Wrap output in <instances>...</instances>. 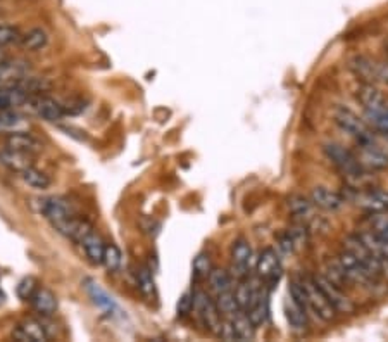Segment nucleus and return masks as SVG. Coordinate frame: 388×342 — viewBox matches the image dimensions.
Returning <instances> with one entry per match:
<instances>
[{"mask_svg":"<svg viewBox=\"0 0 388 342\" xmlns=\"http://www.w3.org/2000/svg\"><path fill=\"white\" fill-rule=\"evenodd\" d=\"M335 263L340 268V272L343 273V276L349 280L350 285H360L364 287V289H369V290L376 289V287L380 285L381 278L371 275V273L367 272V269L364 268L356 258H354V254H350L347 249H343V251H340L338 254H336Z\"/></svg>","mask_w":388,"mask_h":342,"instance_id":"1","label":"nucleus"},{"mask_svg":"<svg viewBox=\"0 0 388 342\" xmlns=\"http://www.w3.org/2000/svg\"><path fill=\"white\" fill-rule=\"evenodd\" d=\"M333 121H335V124L343 133H347L350 138H354L356 144L357 142L374 138V133L373 130H371L369 123H366L363 117H359L354 111L347 109V107H336V109L333 111Z\"/></svg>","mask_w":388,"mask_h":342,"instance_id":"2","label":"nucleus"},{"mask_svg":"<svg viewBox=\"0 0 388 342\" xmlns=\"http://www.w3.org/2000/svg\"><path fill=\"white\" fill-rule=\"evenodd\" d=\"M343 249H347L350 254H354V258H356L357 261H359L360 265H363L364 268L371 273V275L378 276V278L388 275L387 266H385L383 263H381L380 259H378L376 256H374L373 252H371L369 249H367L366 245L359 240L357 234L349 235V237L343 240Z\"/></svg>","mask_w":388,"mask_h":342,"instance_id":"3","label":"nucleus"},{"mask_svg":"<svg viewBox=\"0 0 388 342\" xmlns=\"http://www.w3.org/2000/svg\"><path fill=\"white\" fill-rule=\"evenodd\" d=\"M357 154L363 168L371 169V171H383L388 168V154L383 147L376 142V138L357 142Z\"/></svg>","mask_w":388,"mask_h":342,"instance_id":"4","label":"nucleus"},{"mask_svg":"<svg viewBox=\"0 0 388 342\" xmlns=\"http://www.w3.org/2000/svg\"><path fill=\"white\" fill-rule=\"evenodd\" d=\"M312 280H314L316 285L321 289V292L325 294V297L328 299V303L331 304L333 310H335L336 313L352 314L354 311H356V304H354V301L350 299L345 292H343V289H340L338 285H335V283H333L329 278H326L323 273L314 275L312 276Z\"/></svg>","mask_w":388,"mask_h":342,"instance_id":"5","label":"nucleus"},{"mask_svg":"<svg viewBox=\"0 0 388 342\" xmlns=\"http://www.w3.org/2000/svg\"><path fill=\"white\" fill-rule=\"evenodd\" d=\"M302 282H304L305 292H307L309 311L314 313L316 316H318L321 321H325V323H329V321L335 320L336 311L333 310L331 304L328 303V299H326L325 294L321 292V289L316 285L312 276H305V278H302Z\"/></svg>","mask_w":388,"mask_h":342,"instance_id":"6","label":"nucleus"},{"mask_svg":"<svg viewBox=\"0 0 388 342\" xmlns=\"http://www.w3.org/2000/svg\"><path fill=\"white\" fill-rule=\"evenodd\" d=\"M40 213L52 223V227L57 231L63 234L66 225L70 223V220L73 218L71 213L70 204L61 197H47V199L40 200Z\"/></svg>","mask_w":388,"mask_h":342,"instance_id":"7","label":"nucleus"},{"mask_svg":"<svg viewBox=\"0 0 388 342\" xmlns=\"http://www.w3.org/2000/svg\"><path fill=\"white\" fill-rule=\"evenodd\" d=\"M194 311L197 313L198 320L202 321L209 332H218L219 325H221L223 316L219 314L216 303L211 299L207 292L204 290H195L194 292Z\"/></svg>","mask_w":388,"mask_h":342,"instance_id":"8","label":"nucleus"},{"mask_svg":"<svg viewBox=\"0 0 388 342\" xmlns=\"http://www.w3.org/2000/svg\"><path fill=\"white\" fill-rule=\"evenodd\" d=\"M256 269L259 278H263V282L266 283L267 289H274L278 282L281 278V265H280V256L274 251L273 247H267L261 252V256L257 258Z\"/></svg>","mask_w":388,"mask_h":342,"instance_id":"9","label":"nucleus"},{"mask_svg":"<svg viewBox=\"0 0 388 342\" xmlns=\"http://www.w3.org/2000/svg\"><path fill=\"white\" fill-rule=\"evenodd\" d=\"M352 202L369 213H388V190H352Z\"/></svg>","mask_w":388,"mask_h":342,"instance_id":"10","label":"nucleus"},{"mask_svg":"<svg viewBox=\"0 0 388 342\" xmlns=\"http://www.w3.org/2000/svg\"><path fill=\"white\" fill-rule=\"evenodd\" d=\"M250 263H252V247L245 238H236L232 244V269L233 278L245 280L249 276Z\"/></svg>","mask_w":388,"mask_h":342,"instance_id":"11","label":"nucleus"},{"mask_svg":"<svg viewBox=\"0 0 388 342\" xmlns=\"http://www.w3.org/2000/svg\"><path fill=\"white\" fill-rule=\"evenodd\" d=\"M26 106L30 107L33 114H37L42 120L50 121V123H56V121H61L66 113H64V106H61L57 100L50 99V97H43V95H35L28 97L26 100Z\"/></svg>","mask_w":388,"mask_h":342,"instance_id":"12","label":"nucleus"},{"mask_svg":"<svg viewBox=\"0 0 388 342\" xmlns=\"http://www.w3.org/2000/svg\"><path fill=\"white\" fill-rule=\"evenodd\" d=\"M356 99L360 102L366 116L380 113L388 107L387 97L374 86V83H360L356 92Z\"/></svg>","mask_w":388,"mask_h":342,"instance_id":"13","label":"nucleus"},{"mask_svg":"<svg viewBox=\"0 0 388 342\" xmlns=\"http://www.w3.org/2000/svg\"><path fill=\"white\" fill-rule=\"evenodd\" d=\"M288 207H290L292 214L295 216V220L302 221L307 227H316L319 225L321 218L318 216V207L312 204L311 199L304 196H294L290 200H288Z\"/></svg>","mask_w":388,"mask_h":342,"instance_id":"14","label":"nucleus"},{"mask_svg":"<svg viewBox=\"0 0 388 342\" xmlns=\"http://www.w3.org/2000/svg\"><path fill=\"white\" fill-rule=\"evenodd\" d=\"M349 68L363 83H376L380 82V71H378V62L371 61L366 55H354L349 61Z\"/></svg>","mask_w":388,"mask_h":342,"instance_id":"15","label":"nucleus"},{"mask_svg":"<svg viewBox=\"0 0 388 342\" xmlns=\"http://www.w3.org/2000/svg\"><path fill=\"white\" fill-rule=\"evenodd\" d=\"M30 66L26 62L4 61L0 64V86H18L25 78H28Z\"/></svg>","mask_w":388,"mask_h":342,"instance_id":"16","label":"nucleus"},{"mask_svg":"<svg viewBox=\"0 0 388 342\" xmlns=\"http://www.w3.org/2000/svg\"><path fill=\"white\" fill-rule=\"evenodd\" d=\"M311 200L316 207L325 211H338L345 204V197L342 193L326 189V187H316V189H312Z\"/></svg>","mask_w":388,"mask_h":342,"instance_id":"17","label":"nucleus"},{"mask_svg":"<svg viewBox=\"0 0 388 342\" xmlns=\"http://www.w3.org/2000/svg\"><path fill=\"white\" fill-rule=\"evenodd\" d=\"M245 313L256 328L263 327V325L266 323L267 318H269V289H267L266 285L261 287L256 301H254L252 306H250Z\"/></svg>","mask_w":388,"mask_h":342,"instance_id":"18","label":"nucleus"},{"mask_svg":"<svg viewBox=\"0 0 388 342\" xmlns=\"http://www.w3.org/2000/svg\"><path fill=\"white\" fill-rule=\"evenodd\" d=\"M85 289H87L88 296L92 297L95 306L101 307V310L104 311L105 314H109V316L116 314V311H118V304H116V301L112 299L104 289H102L101 283H97L92 278H87L85 280Z\"/></svg>","mask_w":388,"mask_h":342,"instance_id":"19","label":"nucleus"},{"mask_svg":"<svg viewBox=\"0 0 388 342\" xmlns=\"http://www.w3.org/2000/svg\"><path fill=\"white\" fill-rule=\"evenodd\" d=\"M6 147L16 152H23V154H35L42 149V144L28 131H14V133H8Z\"/></svg>","mask_w":388,"mask_h":342,"instance_id":"20","label":"nucleus"},{"mask_svg":"<svg viewBox=\"0 0 388 342\" xmlns=\"http://www.w3.org/2000/svg\"><path fill=\"white\" fill-rule=\"evenodd\" d=\"M357 237L388 268V238L381 237V235L374 234L371 230L359 231Z\"/></svg>","mask_w":388,"mask_h":342,"instance_id":"21","label":"nucleus"},{"mask_svg":"<svg viewBox=\"0 0 388 342\" xmlns=\"http://www.w3.org/2000/svg\"><path fill=\"white\" fill-rule=\"evenodd\" d=\"M30 303H32L33 310L39 314H42V316H52L57 310L56 294L50 289H47V287H39L32 299H30Z\"/></svg>","mask_w":388,"mask_h":342,"instance_id":"22","label":"nucleus"},{"mask_svg":"<svg viewBox=\"0 0 388 342\" xmlns=\"http://www.w3.org/2000/svg\"><path fill=\"white\" fill-rule=\"evenodd\" d=\"M0 164H4L6 168L11 169V171L19 173L21 175L25 169H28L33 164L32 154H23V152L11 151V149L6 147L4 151H0Z\"/></svg>","mask_w":388,"mask_h":342,"instance_id":"23","label":"nucleus"},{"mask_svg":"<svg viewBox=\"0 0 388 342\" xmlns=\"http://www.w3.org/2000/svg\"><path fill=\"white\" fill-rule=\"evenodd\" d=\"M307 313L309 311H305L304 307H300L297 303H294V301L288 297L287 304H285V316H287V321L288 325H290L292 330L298 332V334L307 330L309 327Z\"/></svg>","mask_w":388,"mask_h":342,"instance_id":"24","label":"nucleus"},{"mask_svg":"<svg viewBox=\"0 0 388 342\" xmlns=\"http://www.w3.org/2000/svg\"><path fill=\"white\" fill-rule=\"evenodd\" d=\"M30 123L16 113L14 109H0V131L4 133H14V131H26Z\"/></svg>","mask_w":388,"mask_h":342,"instance_id":"25","label":"nucleus"},{"mask_svg":"<svg viewBox=\"0 0 388 342\" xmlns=\"http://www.w3.org/2000/svg\"><path fill=\"white\" fill-rule=\"evenodd\" d=\"M30 93L21 86H0V109H11L16 106H25Z\"/></svg>","mask_w":388,"mask_h":342,"instance_id":"26","label":"nucleus"},{"mask_svg":"<svg viewBox=\"0 0 388 342\" xmlns=\"http://www.w3.org/2000/svg\"><path fill=\"white\" fill-rule=\"evenodd\" d=\"M261 287L263 285H259L257 282H242L235 290H233L236 303H238L240 311H247L250 306H252V303L256 301L257 294H259Z\"/></svg>","mask_w":388,"mask_h":342,"instance_id":"27","label":"nucleus"},{"mask_svg":"<svg viewBox=\"0 0 388 342\" xmlns=\"http://www.w3.org/2000/svg\"><path fill=\"white\" fill-rule=\"evenodd\" d=\"M81 245H83L85 249V254H87V258L90 259L94 265H101L102 263V258H104V249H105V242L102 240L101 237H99L95 231H92L90 235H87V237L81 240Z\"/></svg>","mask_w":388,"mask_h":342,"instance_id":"28","label":"nucleus"},{"mask_svg":"<svg viewBox=\"0 0 388 342\" xmlns=\"http://www.w3.org/2000/svg\"><path fill=\"white\" fill-rule=\"evenodd\" d=\"M229 320H232L233 328H235L236 341H252L254 335H256V327L250 321V318L247 316L245 311H238Z\"/></svg>","mask_w":388,"mask_h":342,"instance_id":"29","label":"nucleus"},{"mask_svg":"<svg viewBox=\"0 0 388 342\" xmlns=\"http://www.w3.org/2000/svg\"><path fill=\"white\" fill-rule=\"evenodd\" d=\"M92 231H94V227H92L90 221L73 216L70 220V223L66 225V228H64L63 235H66V237L71 238V240L81 244V240H83L87 235H90Z\"/></svg>","mask_w":388,"mask_h":342,"instance_id":"30","label":"nucleus"},{"mask_svg":"<svg viewBox=\"0 0 388 342\" xmlns=\"http://www.w3.org/2000/svg\"><path fill=\"white\" fill-rule=\"evenodd\" d=\"M209 282V289L211 292H214L216 296L221 292H226V290H232V283H233V276L229 275L226 269L221 268H212L211 273L207 276Z\"/></svg>","mask_w":388,"mask_h":342,"instance_id":"31","label":"nucleus"},{"mask_svg":"<svg viewBox=\"0 0 388 342\" xmlns=\"http://www.w3.org/2000/svg\"><path fill=\"white\" fill-rule=\"evenodd\" d=\"M21 178L25 180L26 185H30L35 190H47L52 185V180L47 173H43L42 169L35 168V166H30L28 169L21 173Z\"/></svg>","mask_w":388,"mask_h":342,"instance_id":"32","label":"nucleus"},{"mask_svg":"<svg viewBox=\"0 0 388 342\" xmlns=\"http://www.w3.org/2000/svg\"><path fill=\"white\" fill-rule=\"evenodd\" d=\"M19 327L23 328L26 335H28L30 342H47L49 341V332H47V327L39 320H33V318H28V320H23L19 323Z\"/></svg>","mask_w":388,"mask_h":342,"instance_id":"33","label":"nucleus"},{"mask_svg":"<svg viewBox=\"0 0 388 342\" xmlns=\"http://www.w3.org/2000/svg\"><path fill=\"white\" fill-rule=\"evenodd\" d=\"M136 278H139V289L142 292V296L147 301H154L157 297V289H156V280H154L152 272H150L147 266H142L136 273Z\"/></svg>","mask_w":388,"mask_h":342,"instance_id":"34","label":"nucleus"},{"mask_svg":"<svg viewBox=\"0 0 388 342\" xmlns=\"http://www.w3.org/2000/svg\"><path fill=\"white\" fill-rule=\"evenodd\" d=\"M47 41H49V37H47L45 31H43L42 28H33V30H30L28 33L23 35L19 44H21V47L25 48V50L35 52L45 47Z\"/></svg>","mask_w":388,"mask_h":342,"instance_id":"35","label":"nucleus"},{"mask_svg":"<svg viewBox=\"0 0 388 342\" xmlns=\"http://www.w3.org/2000/svg\"><path fill=\"white\" fill-rule=\"evenodd\" d=\"M214 303H216V307H218L219 314H221L223 318H232L233 314H236L240 311L238 303H236L233 290H226V292L218 294Z\"/></svg>","mask_w":388,"mask_h":342,"instance_id":"36","label":"nucleus"},{"mask_svg":"<svg viewBox=\"0 0 388 342\" xmlns=\"http://www.w3.org/2000/svg\"><path fill=\"white\" fill-rule=\"evenodd\" d=\"M366 223V230L374 231V234L381 235V237L388 238V213H369L364 220Z\"/></svg>","mask_w":388,"mask_h":342,"instance_id":"37","label":"nucleus"},{"mask_svg":"<svg viewBox=\"0 0 388 342\" xmlns=\"http://www.w3.org/2000/svg\"><path fill=\"white\" fill-rule=\"evenodd\" d=\"M123 254L116 244H105L104 258H102V265L109 269V272H118L121 268Z\"/></svg>","mask_w":388,"mask_h":342,"instance_id":"38","label":"nucleus"},{"mask_svg":"<svg viewBox=\"0 0 388 342\" xmlns=\"http://www.w3.org/2000/svg\"><path fill=\"white\" fill-rule=\"evenodd\" d=\"M287 234L292 238V242H294L295 249H302L309 244V227L305 223H302V221H297L295 225H292Z\"/></svg>","mask_w":388,"mask_h":342,"instance_id":"39","label":"nucleus"},{"mask_svg":"<svg viewBox=\"0 0 388 342\" xmlns=\"http://www.w3.org/2000/svg\"><path fill=\"white\" fill-rule=\"evenodd\" d=\"M212 268H214V266H212L211 256L205 254V252H202V254H198L197 258L194 259V276L197 280L207 278Z\"/></svg>","mask_w":388,"mask_h":342,"instance_id":"40","label":"nucleus"},{"mask_svg":"<svg viewBox=\"0 0 388 342\" xmlns=\"http://www.w3.org/2000/svg\"><path fill=\"white\" fill-rule=\"evenodd\" d=\"M366 117L369 121V126H373L374 130L380 131V133H383L388 138V107L376 114H369Z\"/></svg>","mask_w":388,"mask_h":342,"instance_id":"41","label":"nucleus"},{"mask_svg":"<svg viewBox=\"0 0 388 342\" xmlns=\"http://www.w3.org/2000/svg\"><path fill=\"white\" fill-rule=\"evenodd\" d=\"M37 289H39L37 278H33V276H25L18 285V296L21 297L23 301H30L33 297V294L37 292Z\"/></svg>","mask_w":388,"mask_h":342,"instance_id":"42","label":"nucleus"},{"mask_svg":"<svg viewBox=\"0 0 388 342\" xmlns=\"http://www.w3.org/2000/svg\"><path fill=\"white\" fill-rule=\"evenodd\" d=\"M18 40H21L18 28L9 26V24H0V48L6 47V45L14 44Z\"/></svg>","mask_w":388,"mask_h":342,"instance_id":"43","label":"nucleus"},{"mask_svg":"<svg viewBox=\"0 0 388 342\" xmlns=\"http://www.w3.org/2000/svg\"><path fill=\"white\" fill-rule=\"evenodd\" d=\"M178 316L185 318L194 311V292H185L178 301Z\"/></svg>","mask_w":388,"mask_h":342,"instance_id":"44","label":"nucleus"},{"mask_svg":"<svg viewBox=\"0 0 388 342\" xmlns=\"http://www.w3.org/2000/svg\"><path fill=\"white\" fill-rule=\"evenodd\" d=\"M280 249L281 251L285 252V254H292V252L295 251V247H294V242H292V238L288 237V234H285V235H281L280 237Z\"/></svg>","mask_w":388,"mask_h":342,"instance_id":"45","label":"nucleus"},{"mask_svg":"<svg viewBox=\"0 0 388 342\" xmlns=\"http://www.w3.org/2000/svg\"><path fill=\"white\" fill-rule=\"evenodd\" d=\"M12 339H14V341H19V342H30L28 335L23 332V328L19 327V325L18 327H14V330H12Z\"/></svg>","mask_w":388,"mask_h":342,"instance_id":"46","label":"nucleus"},{"mask_svg":"<svg viewBox=\"0 0 388 342\" xmlns=\"http://www.w3.org/2000/svg\"><path fill=\"white\" fill-rule=\"evenodd\" d=\"M4 61H8V57H6L4 50H2V48H0V64H2V62H4Z\"/></svg>","mask_w":388,"mask_h":342,"instance_id":"47","label":"nucleus"},{"mask_svg":"<svg viewBox=\"0 0 388 342\" xmlns=\"http://www.w3.org/2000/svg\"><path fill=\"white\" fill-rule=\"evenodd\" d=\"M2 303H4V294L0 292V304H2Z\"/></svg>","mask_w":388,"mask_h":342,"instance_id":"48","label":"nucleus"}]
</instances>
